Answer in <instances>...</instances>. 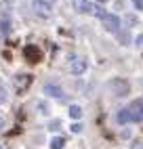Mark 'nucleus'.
<instances>
[{
	"mask_svg": "<svg viewBox=\"0 0 143 149\" xmlns=\"http://www.w3.org/2000/svg\"><path fill=\"white\" fill-rule=\"evenodd\" d=\"M99 19H101V23H103V27L107 29V32H111V34H118V32H120V27H122L120 17L111 15V13H103Z\"/></svg>",
	"mask_w": 143,
	"mask_h": 149,
	"instance_id": "f257e3e1",
	"label": "nucleus"
},
{
	"mask_svg": "<svg viewBox=\"0 0 143 149\" xmlns=\"http://www.w3.org/2000/svg\"><path fill=\"white\" fill-rule=\"evenodd\" d=\"M32 6H34L36 15H40V17H50L53 15V4H50L48 0H34Z\"/></svg>",
	"mask_w": 143,
	"mask_h": 149,
	"instance_id": "f03ea898",
	"label": "nucleus"
},
{
	"mask_svg": "<svg viewBox=\"0 0 143 149\" xmlns=\"http://www.w3.org/2000/svg\"><path fill=\"white\" fill-rule=\"evenodd\" d=\"M126 109H128V113H130V122H143V99L130 103Z\"/></svg>",
	"mask_w": 143,
	"mask_h": 149,
	"instance_id": "7ed1b4c3",
	"label": "nucleus"
},
{
	"mask_svg": "<svg viewBox=\"0 0 143 149\" xmlns=\"http://www.w3.org/2000/svg\"><path fill=\"white\" fill-rule=\"evenodd\" d=\"M74 8L76 13H82V15H95L97 4H93L90 0H74Z\"/></svg>",
	"mask_w": 143,
	"mask_h": 149,
	"instance_id": "20e7f679",
	"label": "nucleus"
},
{
	"mask_svg": "<svg viewBox=\"0 0 143 149\" xmlns=\"http://www.w3.org/2000/svg\"><path fill=\"white\" fill-rule=\"evenodd\" d=\"M111 91H114L118 97H126L128 95V82L126 80H118V78H116V80H111Z\"/></svg>",
	"mask_w": 143,
	"mask_h": 149,
	"instance_id": "39448f33",
	"label": "nucleus"
},
{
	"mask_svg": "<svg viewBox=\"0 0 143 149\" xmlns=\"http://www.w3.org/2000/svg\"><path fill=\"white\" fill-rule=\"evenodd\" d=\"M69 72L74 74V76L84 74V72H86V59H82V57H76L74 61H72V65H69Z\"/></svg>",
	"mask_w": 143,
	"mask_h": 149,
	"instance_id": "423d86ee",
	"label": "nucleus"
},
{
	"mask_svg": "<svg viewBox=\"0 0 143 149\" xmlns=\"http://www.w3.org/2000/svg\"><path fill=\"white\" fill-rule=\"evenodd\" d=\"M44 95H48V97H53V99H61L63 97V88H59L57 84H44Z\"/></svg>",
	"mask_w": 143,
	"mask_h": 149,
	"instance_id": "0eeeda50",
	"label": "nucleus"
},
{
	"mask_svg": "<svg viewBox=\"0 0 143 149\" xmlns=\"http://www.w3.org/2000/svg\"><path fill=\"white\" fill-rule=\"evenodd\" d=\"M50 149H63L65 147V139L63 136H53L50 139V143H48Z\"/></svg>",
	"mask_w": 143,
	"mask_h": 149,
	"instance_id": "6e6552de",
	"label": "nucleus"
},
{
	"mask_svg": "<svg viewBox=\"0 0 143 149\" xmlns=\"http://www.w3.org/2000/svg\"><path fill=\"white\" fill-rule=\"evenodd\" d=\"M116 120H118L120 124H128V122H130V113H128V109H126V107H124V109H120V111H118Z\"/></svg>",
	"mask_w": 143,
	"mask_h": 149,
	"instance_id": "1a4fd4ad",
	"label": "nucleus"
},
{
	"mask_svg": "<svg viewBox=\"0 0 143 149\" xmlns=\"http://www.w3.org/2000/svg\"><path fill=\"white\" fill-rule=\"evenodd\" d=\"M69 118L72 120H80V118H82V107L80 105H69Z\"/></svg>",
	"mask_w": 143,
	"mask_h": 149,
	"instance_id": "9d476101",
	"label": "nucleus"
},
{
	"mask_svg": "<svg viewBox=\"0 0 143 149\" xmlns=\"http://www.w3.org/2000/svg\"><path fill=\"white\" fill-rule=\"evenodd\" d=\"M32 82V76H17V88H25Z\"/></svg>",
	"mask_w": 143,
	"mask_h": 149,
	"instance_id": "9b49d317",
	"label": "nucleus"
},
{
	"mask_svg": "<svg viewBox=\"0 0 143 149\" xmlns=\"http://www.w3.org/2000/svg\"><path fill=\"white\" fill-rule=\"evenodd\" d=\"M8 32H11V21H8V19H2V21H0V36H6Z\"/></svg>",
	"mask_w": 143,
	"mask_h": 149,
	"instance_id": "f8f14e48",
	"label": "nucleus"
},
{
	"mask_svg": "<svg viewBox=\"0 0 143 149\" xmlns=\"http://www.w3.org/2000/svg\"><path fill=\"white\" fill-rule=\"evenodd\" d=\"M118 40H122L124 44H128V42H130V38H128V34H126V32H118Z\"/></svg>",
	"mask_w": 143,
	"mask_h": 149,
	"instance_id": "ddd939ff",
	"label": "nucleus"
},
{
	"mask_svg": "<svg viewBox=\"0 0 143 149\" xmlns=\"http://www.w3.org/2000/svg\"><path fill=\"white\" fill-rule=\"evenodd\" d=\"M135 46H139V48H143V34H139V36L135 38Z\"/></svg>",
	"mask_w": 143,
	"mask_h": 149,
	"instance_id": "4468645a",
	"label": "nucleus"
},
{
	"mask_svg": "<svg viewBox=\"0 0 143 149\" xmlns=\"http://www.w3.org/2000/svg\"><path fill=\"white\" fill-rule=\"evenodd\" d=\"M38 109H40V113H48V105L46 103H38Z\"/></svg>",
	"mask_w": 143,
	"mask_h": 149,
	"instance_id": "2eb2a0df",
	"label": "nucleus"
},
{
	"mask_svg": "<svg viewBox=\"0 0 143 149\" xmlns=\"http://www.w3.org/2000/svg\"><path fill=\"white\" fill-rule=\"evenodd\" d=\"M0 103H6V91L0 88Z\"/></svg>",
	"mask_w": 143,
	"mask_h": 149,
	"instance_id": "dca6fc26",
	"label": "nucleus"
},
{
	"mask_svg": "<svg viewBox=\"0 0 143 149\" xmlns=\"http://www.w3.org/2000/svg\"><path fill=\"white\" fill-rule=\"evenodd\" d=\"M132 4L137 6V11H143V0H132Z\"/></svg>",
	"mask_w": 143,
	"mask_h": 149,
	"instance_id": "f3484780",
	"label": "nucleus"
},
{
	"mask_svg": "<svg viewBox=\"0 0 143 149\" xmlns=\"http://www.w3.org/2000/svg\"><path fill=\"white\" fill-rule=\"evenodd\" d=\"M80 130H82V126H80L78 122H76V124H72V132H80Z\"/></svg>",
	"mask_w": 143,
	"mask_h": 149,
	"instance_id": "a211bd4d",
	"label": "nucleus"
},
{
	"mask_svg": "<svg viewBox=\"0 0 143 149\" xmlns=\"http://www.w3.org/2000/svg\"><path fill=\"white\" fill-rule=\"evenodd\" d=\"M132 149H143V143H135V145H132Z\"/></svg>",
	"mask_w": 143,
	"mask_h": 149,
	"instance_id": "6ab92c4d",
	"label": "nucleus"
},
{
	"mask_svg": "<svg viewBox=\"0 0 143 149\" xmlns=\"http://www.w3.org/2000/svg\"><path fill=\"white\" fill-rule=\"evenodd\" d=\"M2 128H4V118L0 116V130H2Z\"/></svg>",
	"mask_w": 143,
	"mask_h": 149,
	"instance_id": "aec40b11",
	"label": "nucleus"
},
{
	"mask_svg": "<svg viewBox=\"0 0 143 149\" xmlns=\"http://www.w3.org/2000/svg\"><path fill=\"white\" fill-rule=\"evenodd\" d=\"M99 2H107V0H99Z\"/></svg>",
	"mask_w": 143,
	"mask_h": 149,
	"instance_id": "412c9836",
	"label": "nucleus"
},
{
	"mask_svg": "<svg viewBox=\"0 0 143 149\" xmlns=\"http://www.w3.org/2000/svg\"><path fill=\"white\" fill-rule=\"evenodd\" d=\"M0 149H6V147H2V145H0Z\"/></svg>",
	"mask_w": 143,
	"mask_h": 149,
	"instance_id": "4be33fe9",
	"label": "nucleus"
},
{
	"mask_svg": "<svg viewBox=\"0 0 143 149\" xmlns=\"http://www.w3.org/2000/svg\"><path fill=\"white\" fill-rule=\"evenodd\" d=\"M48 2H50V0H48Z\"/></svg>",
	"mask_w": 143,
	"mask_h": 149,
	"instance_id": "5701e85b",
	"label": "nucleus"
}]
</instances>
